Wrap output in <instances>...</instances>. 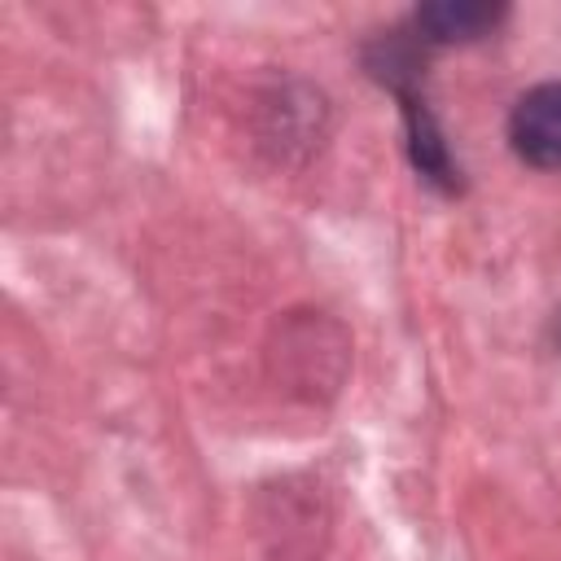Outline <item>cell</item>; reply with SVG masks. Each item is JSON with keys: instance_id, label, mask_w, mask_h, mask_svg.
I'll return each mask as SVG.
<instances>
[{"instance_id": "2", "label": "cell", "mask_w": 561, "mask_h": 561, "mask_svg": "<svg viewBox=\"0 0 561 561\" xmlns=\"http://www.w3.org/2000/svg\"><path fill=\"white\" fill-rule=\"evenodd\" d=\"M504 18L500 4H478V0H443V4H425L416 9V31L425 39L451 44V39H478L486 31H495V22Z\"/></svg>"}, {"instance_id": "1", "label": "cell", "mask_w": 561, "mask_h": 561, "mask_svg": "<svg viewBox=\"0 0 561 561\" xmlns=\"http://www.w3.org/2000/svg\"><path fill=\"white\" fill-rule=\"evenodd\" d=\"M508 140L522 162L543 171L561 167V83H539L513 105Z\"/></svg>"}, {"instance_id": "3", "label": "cell", "mask_w": 561, "mask_h": 561, "mask_svg": "<svg viewBox=\"0 0 561 561\" xmlns=\"http://www.w3.org/2000/svg\"><path fill=\"white\" fill-rule=\"evenodd\" d=\"M403 114H408V145H412V162L421 175H430L434 184L443 188H456V171H451V158L443 149V136L434 127V118L425 114V105L416 96H403Z\"/></svg>"}]
</instances>
